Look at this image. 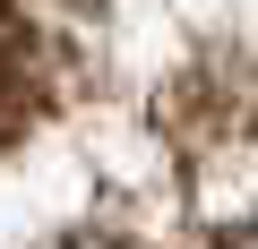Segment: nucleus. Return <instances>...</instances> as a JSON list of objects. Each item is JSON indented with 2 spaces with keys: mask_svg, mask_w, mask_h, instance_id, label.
Instances as JSON below:
<instances>
[{
  "mask_svg": "<svg viewBox=\"0 0 258 249\" xmlns=\"http://www.w3.org/2000/svg\"><path fill=\"white\" fill-rule=\"evenodd\" d=\"M26 69H35V43H26V26H18L9 9H0V120H9V103H18Z\"/></svg>",
  "mask_w": 258,
  "mask_h": 249,
  "instance_id": "1",
  "label": "nucleus"
},
{
  "mask_svg": "<svg viewBox=\"0 0 258 249\" xmlns=\"http://www.w3.org/2000/svg\"><path fill=\"white\" fill-rule=\"evenodd\" d=\"M232 249H258V232H241V240H232Z\"/></svg>",
  "mask_w": 258,
  "mask_h": 249,
  "instance_id": "3",
  "label": "nucleus"
},
{
  "mask_svg": "<svg viewBox=\"0 0 258 249\" xmlns=\"http://www.w3.org/2000/svg\"><path fill=\"white\" fill-rule=\"evenodd\" d=\"M52 249H129V240H112V232H60Z\"/></svg>",
  "mask_w": 258,
  "mask_h": 249,
  "instance_id": "2",
  "label": "nucleus"
}]
</instances>
